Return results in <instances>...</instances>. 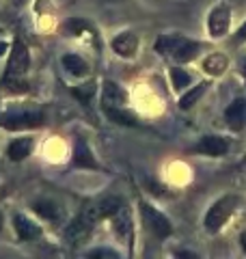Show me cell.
I'll return each mask as SVG.
<instances>
[{"instance_id": "cell-1", "label": "cell", "mask_w": 246, "mask_h": 259, "mask_svg": "<svg viewBox=\"0 0 246 259\" xmlns=\"http://www.w3.org/2000/svg\"><path fill=\"white\" fill-rule=\"evenodd\" d=\"M155 50L164 56L171 54L179 63H190L199 56L201 44L192 41V39H186V37H173V35L164 37L162 35V37L155 39Z\"/></svg>"}, {"instance_id": "cell-2", "label": "cell", "mask_w": 246, "mask_h": 259, "mask_svg": "<svg viewBox=\"0 0 246 259\" xmlns=\"http://www.w3.org/2000/svg\"><path fill=\"white\" fill-rule=\"evenodd\" d=\"M237 205H240V197H237V194H225L223 199H218L216 203L208 209V214H205V229L212 233H218L225 227V223L231 218Z\"/></svg>"}, {"instance_id": "cell-3", "label": "cell", "mask_w": 246, "mask_h": 259, "mask_svg": "<svg viewBox=\"0 0 246 259\" xmlns=\"http://www.w3.org/2000/svg\"><path fill=\"white\" fill-rule=\"evenodd\" d=\"M141 216H143L145 227H147V229H149L158 240H167L171 233H173V225H171L169 218L164 216L162 212H158V209H155L153 205L145 203V201H141Z\"/></svg>"}, {"instance_id": "cell-4", "label": "cell", "mask_w": 246, "mask_h": 259, "mask_svg": "<svg viewBox=\"0 0 246 259\" xmlns=\"http://www.w3.org/2000/svg\"><path fill=\"white\" fill-rule=\"evenodd\" d=\"M30 67V54H28V48L22 44V39H15L13 48H11V56H9V63H7V69L3 74V80L7 78H18L24 76Z\"/></svg>"}, {"instance_id": "cell-5", "label": "cell", "mask_w": 246, "mask_h": 259, "mask_svg": "<svg viewBox=\"0 0 246 259\" xmlns=\"http://www.w3.org/2000/svg\"><path fill=\"white\" fill-rule=\"evenodd\" d=\"M46 123L44 112L39 110H24V112H13V115H7L0 125L5 130H32Z\"/></svg>"}, {"instance_id": "cell-6", "label": "cell", "mask_w": 246, "mask_h": 259, "mask_svg": "<svg viewBox=\"0 0 246 259\" xmlns=\"http://www.w3.org/2000/svg\"><path fill=\"white\" fill-rule=\"evenodd\" d=\"M229 26H231V9H229V5L225 3H218L214 9L210 11L208 15V30L212 37H223L229 32Z\"/></svg>"}, {"instance_id": "cell-7", "label": "cell", "mask_w": 246, "mask_h": 259, "mask_svg": "<svg viewBox=\"0 0 246 259\" xmlns=\"http://www.w3.org/2000/svg\"><path fill=\"white\" fill-rule=\"evenodd\" d=\"M110 223H112L114 233H117L128 246H134V225H132V216H130L128 209L121 205L117 212L110 216Z\"/></svg>"}, {"instance_id": "cell-8", "label": "cell", "mask_w": 246, "mask_h": 259, "mask_svg": "<svg viewBox=\"0 0 246 259\" xmlns=\"http://www.w3.org/2000/svg\"><path fill=\"white\" fill-rule=\"evenodd\" d=\"M93 227H95L93 218H89L85 212H80V214L69 223V227H67V240L71 242V244H80L82 240L89 238V233H91Z\"/></svg>"}, {"instance_id": "cell-9", "label": "cell", "mask_w": 246, "mask_h": 259, "mask_svg": "<svg viewBox=\"0 0 246 259\" xmlns=\"http://www.w3.org/2000/svg\"><path fill=\"white\" fill-rule=\"evenodd\" d=\"M110 48H112V52H117L123 59H132L138 50V37L130 30H123L117 37H112Z\"/></svg>"}, {"instance_id": "cell-10", "label": "cell", "mask_w": 246, "mask_h": 259, "mask_svg": "<svg viewBox=\"0 0 246 259\" xmlns=\"http://www.w3.org/2000/svg\"><path fill=\"white\" fill-rule=\"evenodd\" d=\"M190 151L205 153V156H225L229 151V141L223 139V136H203Z\"/></svg>"}, {"instance_id": "cell-11", "label": "cell", "mask_w": 246, "mask_h": 259, "mask_svg": "<svg viewBox=\"0 0 246 259\" xmlns=\"http://www.w3.org/2000/svg\"><path fill=\"white\" fill-rule=\"evenodd\" d=\"M225 121L231 130L242 132L244 125H246V100L237 97V100H233L231 104H229L227 110H225Z\"/></svg>"}, {"instance_id": "cell-12", "label": "cell", "mask_w": 246, "mask_h": 259, "mask_svg": "<svg viewBox=\"0 0 246 259\" xmlns=\"http://www.w3.org/2000/svg\"><path fill=\"white\" fill-rule=\"evenodd\" d=\"M73 166L89 168V171H97L100 168V162L95 160L85 139H76V145H73Z\"/></svg>"}, {"instance_id": "cell-13", "label": "cell", "mask_w": 246, "mask_h": 259, "mask_svg": "<svg viewBox=\"0 0 246 259\" xmlns=\"http://www.w3.org/2000/svg\"><path fill=\"white\" fill-rule=\"evenodd\" d=\"M126 102H128V93L117 82L106 80L102 89V106H126Z\"/></svg>"}, {"instance_id": "cell-14", "label": "cell", "mask_w": 246, "mask_h": 259, "mask_svg": "<svg viewBox=\"0 0 246 259\" xmlns=\"http://www.w3.org/2000/svg\"><path fill=\"white\" fill-rule=\"evenodd\" d=\"M13 225H15V233H18L20 240H37L41 236V227L24 214H15Z\"/></svg>"}, {"instance_id": "cell-15", "label": "cell", "mask_w": 246, "mask_h": 259, "mask_svg": "<svg viewBox=\"0 0 246 259\" xmlns=\"http://www.w3.org/2000/svg\"><path fill=\"white\" fill-rule=\"evenodd\" d=\"M102 110L110 121H114L119 125H138L136 115L132 110H128L126 106H102Z\"/></svg>"}, {"instance_id": "cell-16", "label": "cell", "mask_w": 246, "mask_h": 259, "mask_svg": "<svg viewBox=\"0 0 246 259\" xmlns=\"http://www.w3.org/2000/svg\"><path fill=\"white\" fill-rule=\"evenodd\" d=\"M32 209H35L37 216L46 218V221H50V223H56L63 216V207L59 203H54V201H50V199H41V201H37V203H32Z\"/></svg>"}, {"instance_id": "cell-17", "label": "cell", "mask_w": 246, "mask_h": 259, "mask_svg": "<svg viewBox=\"0 0 246 259\" xmlns=\"http://www.w3.org/2000/svg\"><path fill=\"white\" fill-rule=\"evenodd\" d=\"M61 63H63L65 71L71 74L73 78H85L89 74V63L78 54H65L61 59Z\"/></svg>"}, {"instance_id": "cell-18", "label": "cell", "mask_w": 246, "mask_h": 259, "mask_svg": "<svg viewBox=\"0 0 246 259\" xmlns=\"http://www.w3.org/2000/svg\"><path fill=\"white\" fill-rule=\"evenodd\" d=\"M32 143H35V141H32L30 136H24V139H15V141L9 145V149H7V156H9L13 162H22L24 158L30 156Z\"/></svg>"}, {"instance_id": "cell-19", "label": "cell", "mask_w": 246, "mask_h": 259, "mask_svg": "<svg viewBox=\"0 0 246 259\" xmlns=\"http://www.w3.org/2000/svg\"><path fill=\"white\" fill-rule=\"evenodd\" d=\"M227 65H229V61L225 54H210L208 59L203 61V69L208 71L210 76H220L227 71Z\"/></svg>"}, {"instance_id": "cell-20", "label": "cell", "mask_w": 246, "mask_h": 259, "mask_svg": "<svg viewBox=\"0 0 246 259\" xmlns=\"http://www.w3.org/2000/svg\"><path fill=\"white\" fill-rule=\"evenodd\" d=\"M208 91V82H203V84H196L194 89H190V91H188L186 95H182L179 97V102H177V106L182 108V110H190L192 106L196 102L201 100V95Z\"/></svg>"}, {"instance_id": "cell-21", "label": "cell", "mask_w": 246, "mask_h": 259, "mask_svg": "<svg viewBox=\"0 0 246 259\" xmlns=\"http://www.w3.org/2000/svg\"><path fill=\"white\" fill-rule=\"evenodd\" d=\"M171 82H173V89H175L177 93H182L184 89L192 82V78L182 67H173V69H171Z\"/></svg>"}, {"instance_id": "cell-22", "label": "cell", "mask_w": 246, "mask_h": 259, "mask_svg": "<svg viewBox=\"0 0 246 259\" xmlns=\"http://www.w3.org/2000/svg\"><path fill=\"white\" fill-rule=\"evenodd\" d=\"M69 93L76 97L78 102L89 104V102H91V97L95 95V82H87V84H80V87H71Z\"/></svg>"}, {"instance_id": "cell-23", "label": "cell", "mask_w": 246, "mask_h": 259, "mask_svg": "<svg viewBox=\"0 0 246 259\" xmlns=\"http://www.w3.org/2000/svg\"><path fill=\"white\" fill-rule=\"evenodd\" d=\"M3 87L7 89V91H11V93H26V91H28V82H26V80H24L22 76L3 80Z\"/></svg>"}, {"instance_id": "cell-24", "label": "cell", "mask_w": 246, "mask_h": 259, "mask_svg": "<svg viewBox=\"0 0 246 259\" xmlns=\"http://www.w3.org/2000/svg\"><path fill=\"white\" fill-rule=\"evenodd\" d=\"M63 30L67 32V35H82V32L91 30V26H89L85 20H67L63 24Z\"/></svg>"}, {"instance_id": "cell-25", "label": "cell", "mask_w": 246, "mask_h": 259, "mask_svg": "<svg viewBox=\"0 0 246 259\" xmlns=\"http://www.w3.org/2000/svg\"><path fill=\"white\" fill-rule=\"evenodd\" d=\"M89 257H119V255L110 248H95L93 253H89Z\"/></svg>"}, {"instance_id": "cell-26", "label": "cell", "mask_w": 246, "mask_h": 259, "mask_svg": "<svg viewBox=\"0 0 246 259\" xmlns=\"http://www.w3.org/2000/svg\"><path fill=\"white\" fill-rule=\"evenodd\" d=\"M237 39H240V41H246V22L242 24L240 28H237V35H235Z\"/></svg>"}, {"instance_id": "cell-27", "label": "cell", "mask_w": 246, "mask_h": 259, "mask_svg": "<svg viewBox=\"0 0 246 259\" xmlns=\"http://www.w3.org/2000/svg\"><path fill=\"white\" fill-rule=\"evenodd\" d=\"M240 244H242V248H244V253H246V231L240 236Z\"/></svg>"}, {"instance_id": "cell-28", "label": "cell", "mask_w": 246, "mask_h": 259, "mask_svg": "<svg viewBox=\"0 0 246 259\" xmlns=\"http://www.w3.org/2000/svg\"><path fill=\"white\" fill-rule=\"evenodd\" d=\"M5 52H7V44H5V41H0V56H3Z\"/></svg>"}, {"instance_id": "cell-29", "label": "cell", "mask_w": 246, "mask_h": 259, "mask_svg": "<svg viewBox=\"0 0 246 259\" xmlns=\"http://www.w3.org/2000/svg\"><path fill=\"white\" fill-rule=\"evenodd\" d=\"M13 3H15V5H22V3H24V0H13Z\"/></svg>"}, {"instance_id": "cell-30", "label": "cell", "mask_w": 246, "mask_h": 259, "mask_svg": "<svg viewBox=\"0 0 246 259\" xmlns=\"http://www.w3.org/2000/svg\"><path fill=\"white\" fill-rule=\"evenodd\" d=\"M0 229H3V214H0Z\"/></svg>"}, {"instance_id": "cell-31", "label": "cell", "mask_w": 246, "mask_h": 259, "mask_svg": "<svg viewBox=\"0 0 246 259\" xmlns=\"http://www.w3.org/2000/svg\"><path fill=\"white\" fill-rule=\"evenodd\" d=\"M244 76H246V65H244Z\"/></svg>"}]
</instances>
